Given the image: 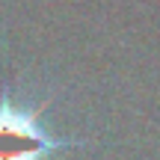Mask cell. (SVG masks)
Masks as SVG:
<instances>
[{"label": "cell", "instance_id": "1", "mask_svg": "<svg viewBox=\"0 0 160 160\" xmlns=\"http://www.w3.org/2000/svg\"><path fill=\"white\" fill-rule=\"evenodd\" d=\"M68 145L77 142L53 139L39 128V110H18L9 95L0 101V160H45V154Z\"/></svg>", "mask_w": 160, "mask_h": 160}]
</instances>
